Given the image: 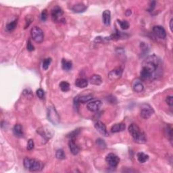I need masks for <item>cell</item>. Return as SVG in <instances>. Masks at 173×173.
<instances>
[{
  "instance_id": "obj_1",
  "label": "cell",
  "mask_w": 173,
  "mask_h": 173,
  "mask_svg": "<svg viewBox=\"0 0 173 173\" xmlns=\"http://www.w3.org/2000/svg\"><path fill=\"white\" fill-rule=\"evenodd\" d=\"M162 73V62L155 55L148 56L143 61L140 73L141 81H153L158 78Z\"/></svg>"
},
{
  "instance_id": "obj_2",
  "label": "cell",
  "mask_w": 173,
  "mask_h": 173,
  "mask_svg": "<svg viewBox=\"0 0 173 173\" xmlns=\"http://www.w3.org/2000/svg\"><path fill=\"white\" fill-rule=\"evenodd\" d=\"M128 132L133 138L135 141L139 144L145 143L147 141L146 137L140 128L136 124H131L128 127Z\"/></svg>"
},
{
  "instance_id": "obj_3",
  "label": "cell",
  "mask_w": 173,
  "mask_h": 173,
  "mask_svg": "<svg viewBox=\"0 0 173 173\" xmlns=\"http://www.w3.org/2000/svg\"><path fill=\"white\" fill-rule=\"evenodd\" d=\"M24 166L26 169L30 171L35 172L40 171L43 169V164L41 161L36 159H31L29 158H25L23 161Z\"/></svg>"
},
{
  "instance_id": "obj_4",
  "label": "cell",
  "mask_w": 173,
  "mask_h": 173,
  "mask_svg": "<svg viewBox=\"0 0 173 173\" xmlns=\"http://www.w3.org/2000/svg\"><path fill=\"white\" fill-rule=\"evenodd\" d=\"M47 117H48V119L49 122L56 126L58 125L60 122V116L54 106H49L48 108Z\"/></svg>"
},
{
  "instance_id": "obj_5",
  "label": "cell",
  "mask_w": 173,
  "mask_h": 173,
  "mask_svg": "<svg viewBox=\"0 0 173 173\" xmlns=\"http://www.w3.org/2000/svg\"><path fill=\"white\" fill-rule=\"evenodd\" d=\"M31 37L37 43H41L44 39V33L41 28L39 26H34L31 31Z\"/></svg>"
},
{
  "instance_id": "obj_6",
  "label": "cell",
  "mask_w": 173,
  "mask_h": 173,
  "mask_svg": "<svg viewBox=\"0 0 173 173\" xmlns=\"http://www.w3.org/2000/svg\"><path fill=\"white\" fill-rule=\"evenodd\" d=\"M154 113V110L151 106L147 103H143L141 106V112L140 115L144 119H148L152 114Z\"/></svg>"
},
{
  "instance_id": "obj_7",
  "label": "cell",
  "mask_w": 173,
  "mask_h": 173,
  "mask_svg": "<svg viewBox=\"0 0 173 173\" xmlns=\"http://www.w3.org/2000/svg\"><path fill=\"white\" fill-rule=\"evenodd\" d=\"M64 14V12L60 7L55 6L51 10V18L54 22H61L64 21V19L62 18Z\"/></svg>"
},
{
  "instance_id": "obj_8",
  "label": "cell",
  "mask_w": 173,
  "mask_h": 173,
  "mask_svg": "<svg viewBox=\"0 0 173 173\" xmlns=\"http://www.w3.org/2000/svg\"><path fill=\"white\" fill-rule=\"evenodd\" d=\"M106 161L110 167L116 168L120 162V158L113 153H110L106 157Z\"/></svg>"
},
{
  "instance_id": "obj_9",
  "label": "cell",
  "mask_w": 173,
  "mask_h": 173,
  "mask_svg": "<svg viewBox=\"0 0 173 173\" xmlns=\"http://www.w3.org/2000/svg\"><path fill=\"white\" fill-rule=\"evenodd\" d=\"M122 69L121 68H117L114 69V70H111L109 73H108V78L110 81H118L119 79L121 76L122 75Z\"/></svg>"
},
{
  "instance_id": "obj_10",
  "label": "cell",
  "mask_w": 173,
  "mask_h": 173,
  "mask_svg": "<svg viewBox=\"0 0 173 173\" xmlns=\"http://www.w3.org/2000/svg\"><path fill=\"white\" fill-rule=\"evenodd\" d=\"M153 32L157 36L158 38L164 39L166 37V33L165 29L162 26H154L153 27Z\"/></svg>"
},
{
  "instance_id": "obj_11",
  "label": "cell",
  "mask_w": 173,
  "mask_h": 173,
  "mask_svg": "<svg viewBox=\"0 0 173 173\" xmlns=\"http://www.w3.org/2000/svg\"><path fill=\"white\" fill-rule=\"evenodd\" d=\"M51 129L49 130V128L46 127H41L37 129V133L40 135L43 139L45 140H48L52 137L53 133H51Z\"/></svg>"
},
{
  "instance_id": "obj_12",
  "label": "cell",
  "mask_w": 173,
  "mask_h": 173,
  "mask_svg": "<svg viewBox=\"0 0 173 173\" xmlns=\"http://www.w3.org/2000/svg\"><path fill=\"white\" fill-rule=\"evenodd\" d=\"M101 106H102V102L100 100H95L89 102L86 105V108L91 112H97L100 110Z\"/></svg>"
},
{
  "instance_id": "obj_13",
  "label": "cell",
  "mask_w": 173,
  "mask_h": 173,
  "mask_svg": "<svg viewBox=\"0 0 173 173\" xmlns=\"http://www.w3.org/2000/svg\"><path fill=\"white\" fill-rule=\"evenodd\" d=\"M95 128L99 133L104 136H108V133L107 131L106 125L101 121H96L95 122Z\"/></svg>"
},
{
  "instance_id": "obj_14",
  "label": "cell",
  "mask_w": 173,
  "mask_h": 173,
  "mask_svg": "<svg viewBox=\"0 0 173 173\" xmlns=\"http://www.w3.org/2000/svg\"><path fill=\"white\" fill-rule=\"evenodd\" d=\"M132 87L133 91L137 93L142 92L143 89H144V86L143 85L141 80H139V79H135V80L133 81Z\"/></svg>"
},
{
  "instance_id": "obj_15",
  "label": "cell",
  "mask_w": 173,
  "mask_h": 173,
  "mask_svg": "<svg viewBox=\"0 0 173 173\" xmlns=\"http://www.w3.org/2000/svg\"><path fill=\"white\" fill-rule=\"evenodd\" d=\"M68 146L71 153L73 155H77L80 152V148L76 144L74 139H70L68 142Z\"/></svg>"
},
{
  "instance_id": "obj_16",
  "label": "cell",
  "mask_w": 173,
  "mask_h": 173,
  "mask_svg": "<svg viewBox=\"0 0 173 173\" xmlns=\"http://www.w3.org/2000/svg\"><path fill=\"white\" fill-rule=\"evenodd\" d=\"M13 133L14 135L17 137H19V138L23 137L24 131H23V127H22L20 124L15 125L13 128Z\"/></svg>"
},
{
  "instance_id": "obj_17",
  "label": "cell",
  "mask_w": 173,
  "mask_h": 173,
  "mask_svg": "<svg viewBox=\"0 0 173 173\" xmlns=\"http://www.w3.org/2000/svg\"><path fill=\"white\" fill-rule=\"evenodd\" d=\"M86 8H87V7H86L85 5L79 3L72 7L71 10L75 12V13H82V12H84L86 10Z\"/></svg>"
},
{
  "instance_id": "obj_18",
  "label": "cell",
  "mask_w": 173,
  "mask_h": 173,
  "mask_svg": "<svg viewBox=\"0 0 173 173\" xmlns=\"http://www.w3.org/2000/svg\"><path fill=\"white\" fill-rule=\"evenodd\" d=\"M126 125L125 123H118L113 125L112 128H111V132L112 133H117L125 130Z\"/></svg>"
},
{
  "instance_id": "obj_19",
  "label": "cell",
  "mask_w": 173,
  "mask_h": 173,
  "mask_svg": "<svg viewBox=\"0 0 173 173\" xmlns=\"http://www.w3.org/2000/svg\"><path fill=\"white\" fill-rule=\"evenodd\" d=\"M102 19L103 23H104L106 25H110L111 23V12L108 10L103 11L102 14Z\"/></svg>"
},
{
  "instance_id": "obj_20",
  "label": "cell",
  "mask_w": 173,
  "mask_h": 173,
  "mask_svg": "<svg viewBox=\"0 0 173 173\" xmlns=\"http://www.w3.org/2000/svg\"><path fill=\"white\" fill-rule=\"evenodd\" d=\"M90 83L92 85H100L102 83V77L98 75H93L89 78Z\"/></svg>"
},
{
  "instance_id": "obj_21",
  "label": "cell",
  "mask_w": 173,
  "mask_h": 173,
  "mask_svg": "<svg viewBox=\"0 0 173 173\" xmlns=\"http://www.w3.org/2000/svg\"><path fill=\"white\" fill-rule=\"evenodd\" d=\"M75 85L78 88H85L88 85V81L85 78H77L75 81Z\"/></svg>"
},
{
  "instance_id": "obj_22",
  "label": "cell",
  "mask_w": 173,
  "mask_h": 173,
  "mask_svg": "<svg viewBox=\"0 0 173 173\" xmlns=\"http://www.w3.org/2000/svg\"><path fill=\"white\" fill-rule=\"evenodd\" d=\"M62 67L63 70L66 71L70 70L73 68V62L71 61L66 60V59H62Z\"/></svg>"
},
{
  "instance_id": "obj_23",
  "label": "cell",
  "mask_w": 173,
  "mask_h": 173,
  "mask_svg": "<svg viewBox=\"0 0 173 173\" xmlns=\"http://www.w3.org/2000/svg\"><path fill=\"white\" fill-rule=\"evenodd\" d=\"M137 157L138 161H139L140 163H141V164L145 163V162L147 161L148 159H149V155L143 152L138 153L137 155Z\"/></svg>"
},
{
  "instance_id": "obj_24",
  "label": "cell",
  "mask_w": 173,
  "mask_h": 173,
  "mask_svg": "<svg viewBox=\"0 0 173 173\" xmlns=\"http://www.w3.org/2000/svg\"><path fill=\"white\" fill-rule=\"evenodd\" d=\"M93 96L92 95H83L81 96L80 97H78L79 102L81 103H85L86 102H91V100H93Z\"/></svg>"
},
{
  "instance_id": "obj_25",
  "label": "cell",
  "mask_w": 173,
  "mask_h": 173,
  "mask_svg": "<svg viewBox=\"0 0 173 173\" xmlns=\"http://www.w3.org/2000/svg\"><path fill=\"white\" fill-rule=\"evenodd\" d=\"M60 88L64 92H67L70 89V84L68 82H66V81H62L60 83Z\"/></svg>"
},
{
  "instance_id": "obj_26",
  "label": "cell",
  "mask_w": 173,
  "mask_h": 173,
  "mask_svg": "<svg viewBox=\"0 0 173 173\" xmlns=\"http://www.w3.org/2000/svg\"><path fill=\"white\" fill-rule=\"evenodd\" d=\"M79 134H80V128H77V129L74 130L73 131H72L69 133V134H68L67 137L69 138L70 139L75 140L79 135Z\"/></svg>"
},
{
  "instance_id": "obj_27",
  "label": "cell",
  "mask_w": 173,
  "mask_h": 173,
  "mask_svg": "<svg viewBox=\"0 0 173 173\" xmlns=\"http://www.w3.org/2000/svg\"><path fill=\"white\" fill-rule=\"evenodd\" d=\"M51 58H48L44 59L43 61V64H42V67H43V69L44 70H47L49 68V66H50V64L51 63Z\"/></svg>"
},
{
  "instance_id": "obj_28",
  "label": "cell",
  "mask_w": 173,
  "mask_h": 173,
  "mask_svg": "<svg viewBox=\"0 0 173 173\" xmlns=\"http://www.w3.org/2000/svg\"><path fill=\"white\" fill-rule=\"evenodd\" d=\"M118 24H120V28L123 30H127L129 28V23L127 21H121V20H117Z\"/></svg>"
},
{
  "instance_id": "obj_29",
  "label": "cell",
  "mask_w": 173,
  "mask_h": 173,
  "mask_svg": "<svg viewBox=\"0 0 173 173\" xmlns=\"http://www.w3.org/2000/svg\"><path fill=\"white\" fill-rule=\"evenodd\" d=\"M17 23H18V21L15 20V21L11 22V23H8L6 26V29L8 31H12L14 29L16 28L17 26Z\"/></svg>"
},
{
  "instance_id": "obj_30",
  "label": "cell",
  "mask_w": 173,
  "mask_h": 173,
  "mask_svg": "<svg viewBox=\"0 0 173 173\" xmlns=\"http://www.w3.org/2000/svg\"><path fill=\"white\" fill-rule=\"evenodd\" d=\"M56 158H58L59 160H63L65 158L66 155L65 154H64V152L63 150L62 149H59L56 151Z\"/></svg>"
},
{
  "instance_id": "obj_31",
  "label": "cell",
  "mask_w": 173,
  "mask_h": 173,
  "mask_svg": "<svg viewBox=\"0 0 173 173\" xmlns=\"http://www.w3.org/2000/svg\"><path fill=\"white\" fill-rule=\"evenodd\" d=\"M96 144L101 149H105L106 147V143L104 141V140L100 139V138H99V139L96 140Z\"/></svg>"
},
{
  "instance_id": "obj_32",
  "label": "cell",
  "mask_w": 173,
  "mask_h": 173,
  "mask_svg": "<svg viewBox=\"0 0 173 173\" xmlns=\"http://www.w3.org/2000/svg\"><path fill=\"white\" fill-rule=\"evenodd\" d=\"M37 95L38 96V97L41 100H43L45 98V91H44L42 89H39L37 90Z\"/></svg>"
},
{
  "instance_id": "obj_33",
  "label": "cell",
  "mask_w": 173,
  "mask_h": 173,
  "mask_svg": "<svg viewBox=\"0 0 173 173\" xmlns=\"http://www.w3.org/2000/svg\"><path fill=\"white\" fill-rule=\"evenodd\" d=\"M34 141L33 139H29L28 141V143H27V150L31 151L34 148Z\"/></svg>"
},
{
  "instance_id": "obj_34",
  "label": "cell",
  "mask_w": 173,
  "mask_h": 173,
  "mask_svg": "<svg viewBox=\"0 0 173 173\" xmlns=\"http://www.w3.org/2000/svg\"><path fill=\"white\" fill-rule=\"evenodd\" d=\"M33 21V17H32L31 16H27L26 17V25H25V29L27 28L29 25H30L31 23Z\"/></svg>"
},
{
  "instance_id": "obj_35",
  "label": "cell",
  "mask_w": 173,
  "mask_h": 173,
  "mask_svg": "<svg viewBox=\"0 0 173 173\" xmlns=\"http://www.w3.org/2000/svg\"><path fill=\"white\" fill-rule=\"evenodd\" d=\"M47 18H48V12H47L46 10H44L43 12H41V19L42 21H45Z\"/></svg>"
},
{
  "instance_id": "obj_36",
  "label": "cell",
  "mask_w": 173,
  "mask_h": 173,
  "mask_svg": "<svg viewBox=\"0 0 173 173\" xmlns=\"http://www.w3.org/2000/svg\"><path fill=\"white\" fill-rule=\"evenodd\" d=\"M27 49H28L29 51H32L34 49L33 45L31 43V39H29L28 41H27Z\"/></svg>"
},
{
  "instance_id": "obj_37",
  "label": "cell",
  "mask_w": 173,
  "mask_h": 173,
  "mask_svg": "<svg viewBox=\"0 0 173 173\" xmlns=\"http://www.w3.org/2000/svg\"><path fill=\"white\" fill-rule=\"evenodd\" d=\"M166 102L170 106H172L173 105V98L172 96H168L166 99Z\"/></svg>"
},
{
  "instance_id": "obj_38",
  "label": "cell",
  "mask_w": 173,
  "mask_h": 173,
  "mask_svg": "<svg viewBox=\"0 0 173 173\" xmlns=\"http://www.w3.org/2000/svg\"><path fill=\"white\" fill-rule=\"evenodd\" d=\"M155 6V1H152V3H151V4H150V8H149V9H148V11L152 12L153 10L154 9Z\"/></svg>"
},
{
  "instance_id": "obj_39",
  "label": "cell",
  "mask_w": 173,
  "mask_h": 173,
  "mask_svg": "<svg viewBox=\"0 0 173 173\" xmlns=\"http://www.w3.org/2000/svg\"><path fill=\"white\" fill-rule=\"evenodd\" d=\"M172 23H173V20L171 19L170 21V29L171 30L172 32H173V29H172Z\"/></svg>"
}]
</instances>
